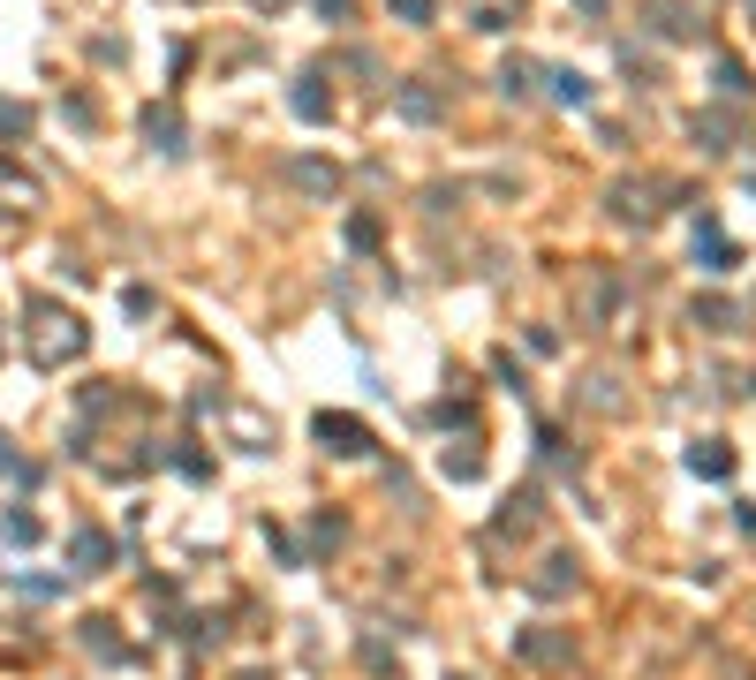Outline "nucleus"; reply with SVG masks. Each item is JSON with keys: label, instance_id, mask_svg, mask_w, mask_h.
<instances>
[{"label": "nucleus", "instance_id": "1", "mask_svg": "<svg viewBox=\"0 0 756 680\" xmlns=\"http://www.w3.org/2000/svg\"><path fill=\"white\" fill-rule=\"evenodd\" d=\"M318 431H326V439H341V446H333V454H363V431L348 424V416H326V424H318Z\"/></svg>", "mask_w": 756, "mask_h": 680}]
</instances>
